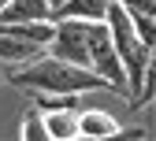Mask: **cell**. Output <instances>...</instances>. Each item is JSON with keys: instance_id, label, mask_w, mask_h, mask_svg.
<instances>
[{"instance_id": "cell-3", "label": "cell", "mask_w": 156, "mask_h": 141, "mask_svg": "<svg viewBox=\"0 0 156 141\" xmlns=\"http://www.w3.org/2000/svg\"><path fill=\"white\" fill-rule=\"evenodd\" d=\"M86 48H89V71H97L119 97H126V74H123L119 52L112 45V30L104 19H89L86 23Z\"/></svg>"}, {"instance_id": "cell-13", "label": "cell", "mask_w": 156, "mask_h": 141, "mask_svg": "<svg viewBox=\"0 0 156 141\" xmlns=\"http://www.w3.org/2000/svg\"><path fill=\"white\" fill-rule=\"evenodd\" d=\"M130 11V8H126ZM130 23H134V30H138V37L145 45H156V19L152 15H145V11H130Z\"/></svg>"}, {"instance_id": "cell-9", "label": "cell", "mask_w": 156, "mask_h": 141, "mask_svg": "<svg viewBox=\"0 0 156 141\" xmlns=\"http://www.w3.org/2000/svg\"><path fill=\"white\" fill-rule=\"evenodd\" d=\"M45 126H48V137H60V141H71V137H78V111H74V108H60V111H45Z\"/></svg>"}, {"instance_id": "cell-6", "label": "cell", "mask_w": 156, "mask_h": 141, "mask_svg": "<svg viewBox=\"0 0 156 141\" xmlns=\"http://www.w3.org/2000/svg\"><path fill=\"white\" fill-rule=\"evenodd\" d=\"M41 52H45L41 45H34V41H26V37H19V33L0 26V63H30Z\"/></svg>"}, {"instance_id": "cell-12", "label": "cell", "mask_w": 156, "mask_h": 141, "mask_svg": "<svg viewBox=\"0 0 156 141\" xmlns=\"http://www.w3.org/2000/svg\"><path fill=\"white\" fill-rule=\"evenodd\" d=\"M78 93H41L37 89V108L41 111H60V108H74Z\"/></svg>"}, {"instance_id": "cell-5", "label": "cell", "mask_w": 156, "mask_h": 141, "mask_svg": "<svg viewBox=\"0 0 156 141\" xmlns=\"http://www.w3.org/2000/svg\"><path fill=\"white\" fill-rule=\"evenodd\" d=\"M52 19L48 0H8L0 8V23H45Z\"/></svg>"}, {"instance_id": "cell-10", "label": "cell", "mask_w": 156, "mask_h": 141, "mask_svg": "<svg viewBox=\"0 0 156 141\" xmlns=\"http://www.w3.org/2000/svg\"><path fill=\"white\" fill-rule=\"evenodd\" d=\"M156 100V45H149V59H145V74H141V86L138 93L130 97V104L134 108H145Z\"/></svg>"}, {"instance_id": "cell-11", "label": "cell", "mask_w": 156, "mask_h": 141, "mask_svg": "<svg viewBox=\"0 0 156 141\" xmlns=\"http://www.w3.org/2000/svg\"><path fill=\"white\" fill-rule=\"evenodd\" d=\"M23 137L26 141H52L48 137V126H45V111L41 108H30L23 115Z\"/></svg>"}, {"instance_id": "cell-7", "label": "cell", "mask_w": 156, "mask_h": 141, "mask_svg": "<svg viewBox=\"0 0 156 141\" xmlns=\"http://www.w3.org/2000/svg\"><path fill=\"white\" fill-rule=\"evenodd\" d=\"M115 134H123V126L108 111H78V137H115Z\"/></svg>"}, {"instance_id": "cell-16", "label": "cell", "mask_w": 156, "mask_h": 141, "mask_svg": "<svg viewBox=\"0 0 156 141\" xmlns=\"http://www.w3.org/2000/svg\"><path fill=\"white\" fill-rule=\"evenodd\" d=\"M152 19H156V11H152Z\"/></svg>"}, {"instance_id": "cell-8", "label": "cell", "mask_w": 156, "mask_h": 141, "mask_svg": "<svg viewBox=\"0 0 156 141\" xmlns=\"http://www.w3.org/2000/svg\"><path fill=\"white\" fill-rule=\"evenodd\" d=\"M112 0H60L52 8V19H104Z\"/></svg>"}, {"instance_id": "cell-15", "label": "cell", "mask_w": 156, "mask_h": 141, "mask_svg": "<svg viewBox=\"0 0 156 141\" xmlns=\"http://www.w3.org/2000/svg\"><path fill=\"white\" fill-rule=\"evenodd\" d=\"M4 4H8V0H0V8H4Z\"/></svg>"}, {"instance_id": "cell-1", "label": "cell", "mask_w": 156, "mask_h": 141, "mask_svg": "<svg viewBox=\"0 0 156 141\" xmlns=\"http://www.w3.org/2000/svg\"><path fill=\"white\" fill-rule=\"evenodd\" d=\"M8 86H19V89H41V93H93V89H112L108 82L97 71L89 67H78L71 59H60V56H48L41 52L30 63H19V71L8 74Z\"/></svg>"}, {"instance_id": "cell-2", "label": "cell", "mask_w": 156, "mask_h": 141, "mask_svg": "<svg viewBox=\"0 0 156 141\" xmlns=\"http://www.w3.org/2000/svg\"><path fill=\"white\" fill-rule=\"evenodd\" d=\"M104 23H108V30H112L115 52H119V63H123V74H126V100H130L134 93H138V86H141L145 59H149V45L138 37V30H134V23H130V11L119 4V0L108 4Z\"/></svg>"}, {"instance_id": "cell-4", "label": "cell", "mask_w": 156, "mask_h": 141, "mask_svg": "<svg viewBox=\"0 0 156 141\" xmlns=\"http://www.w3.org/2000/svg\"><path fill=\"white\" fill-rule=\"evenodd\" d=\"M86 23L89 19H52V37L45 52L71 59L78 67H89V48H86Z\"/></svg>"}, {"instance_id": "cell-14", "label": "cell", "mask_w": 156, "mask_h": 141, "mask_svg": "<svg viewBox=\"0 0 156 141\" xmlns=\"http://www.w3.org/2000/svg\"><path fill=\"white\" fill-rule=\"evenodd\" d=\"M48 4H52V8H56V4H60V0H48Z\"/></svg>"}]
</instances>
